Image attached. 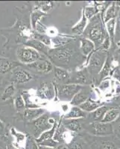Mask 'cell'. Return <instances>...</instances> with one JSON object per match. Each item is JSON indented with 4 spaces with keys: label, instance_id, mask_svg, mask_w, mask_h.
<instances>
[{
    "label": "cell",
    "instance_id": "obj_20",
    "mask_svg": "<svg viewBox=\"0 0 120 149\" xmlns=\"http://www.w3.org/2000/svg\"><path fill=\"white\" fill-rule=\"evenodd\" d=\"M25 46L35 49L36 51L44 54V55H46V57H47L48 53H49V50H50L49 46H46L44 43L41 42L40 41H38L34 39H31L28 40L27 42H25Z\"/></svg>",
    "mask_w": 120,
    "mask_h": 149
},
{
    "label": "cell",
    "instance_id": "obj_8",
    "mask_svg": "<svg viewBox=\"0 0 120 149\" xmlns=\"http://www.w3.org/2000/svg\"><path fill=\"white\" fill-rule=\"evenodd\" d=\"M83 86L78 84H58L56 86L57 95L60 101L62 102H71L73 97L83 88Z\"/></svg>",
    "mask_w": 120,
    "mask_h": 149
},
{
    "label": "cell",
    "instance_id": "obj_45",
    "mask_svg": "<svg viewBox=\"0 0 120 149\" xmlns=\"http://www.w3.org/2000/svg\"><path fill=\"white\" fill-rule=\"evenodd\" d=\"M56 149H69L66 144H60Z\"/></svg>",
    "mask_w": 120,
    "mask_h": 149
},
{
    "label": "cell",
    "instance_id": "obj_5",
    "mask_svg": "<svg viewBox=\"0 0 120 149\" xmlns=\"http://www.w3.org/2000/svg\"><path fill=\"white\" fill-rule=\"evenodd\" d=\"M107 52L108 51L96 49L91 54L89 55L87 63L88 64L87 70L91 75L98 74L102 71L107 57Z\"/></svg>",
    "mask_w": 120,
    "mask_h": 149
},
{
    "label": "cell",
    "instance_id": "obj_7",
    "mask_svg": "<svg viewBox=\"0 0 120 149\" xmlns=\"http://www.w3.org/2000/svg\"><path fill=\"white\" fill-rule=\"evenodd\" d=\"M84 132L94 136H108L113 134L112 123L102 122H91L86 124L84 127Z\"/></svg>",
    "mask_w": 120,
    "mask_h": 149
},
{
    "label": "cell",
    "instance_id": "obj_1",
    "mask_svg": "<svg viewBox=\"0 0 120 149\" xmlns=\"http://www.w3.org/2000/svg\"><path fill=\"white\" fill-rule=\"evenodd\" d=\"M107 35L108 34L104 22V15L101 13L90 19L83 33L84 38L90 40L94 43L96 49H98L102 46Z\"/></svg>",
    "mask_w": 120,
    "mask_h": 149
},
{
    "label": "cell",
    "instance_id": "obj_47",
    "mask_svg": "<svg viewBox=\"0 0 120 149\" xmlns=\"http://www.w3.org/2000/svg\"><path fill=\"white\" fill-rule=\"evenodd\" d=\"M116 4H117V6H118V7L120 8V1H118V2H116Z\"/></svg>",
    "mask_w": 120,
    "mask_h": 149
},
{
    "label": "cell",
    "instance_id": "obj_3",
    "mask_svg": "<svg viewBox=\"0 0 120 149\" xmlns=\"http://www.w3.org/2000/svg\"><path fill=\"white\" fill-rule=\"evenodd\" d=\"M74 52V49L67 44V46L66 45L50 49L47 57L52 63L55 65V66L66 69V66L71 62Z\"/></svg>",
    "mask_w": 120,
    "mask_h": 149
},
{
    "label": "cell",
    "instance_id": "obj_25",
    "mask_svg": "<svg viewBox=\"0 0 120 149\" xmlns=\"http://www.w3.org/2000/svg\"><path fill=\"white\" fill-rule=\"evenodd\" d=\"M87 26V19L85 17L84 12L83 10H82V16H81V19L76 25H75L72 28V32H73V34H76V35L83 34Z\"/></svg>",
    "mask_w": 120,
    "mask_h": 149
},
{
    "label": "cell",
    "instance_id": "obj_31",
    "mask_svg": "<svg viewBox=\"0 0 120 149\" xmlns=\"http://www.w3.org/2000/svg\"><path fill=\"white\" fill-rule=\"evenodd\" d=\"M46 15V13H43L40 10H35L32 12V14L31 15V26L33 29H36V26H37V23L40 22V19Z\"/></svg>",
    "mask_w": 120,
    "mask_h": 149
},
{
    "label": "cell",
    "instance_id": "obj_48",
    "mask_svg": "<svg viewBox=\"0 0 120 149\" xmlns=\"http://www.w3.org/2000/svg\"><path fill=\"white\" fill-rule=\"evenodd\" d=\"M116 46H117V47H120V42H119L118 43H117Z\"/></svg>",
    "mask_w": 120,
    "mask_h": 149
},
{
    "label": "cell",
    "instance_id": "obj_44",
    "mask_svg": "<svg viewBox=\"0 0 120 149\" xmlns=\"http://www.w3.org/2000/svg\"><path fill=\"white\" fill-rule=\"evenodd\" d=\"M5 134V124L2 121L0 120V136H3Z\"/></svg>",
    "mask_w": 120,
    "mask_h": 149
},
{
    "label": "cell",
    "instance_id": "obj_11",
    "mask_svg": "<svg viewBox=\"0 0 120 149\" xmlns=\"http://www.w3.org/2000/svg\"><path fill=\"white\" fill-rule=\"evenodd\" d=\"M56 87L52 83H43L37 90V95L42 99L52 100L55 97Z\"/></svg>",
    "mask_w": 120,
    "mask_h": 149
},
{
    "label": "cell",
    "instance_id": "obj_16",
    "mask_svg": "<svg viewBox=\"0 0 120 149\" xmlns=\"http://www.w3.org/2000/svg\"><path fill=\"white\" fill-rule=\"evenodd\" d=\"M113 49L114 48L112 47V49H109L108 52H107V57L106 61H105V64H104L103 68H102V71L100 72L98 74L99 75V82H102L105 78H106L107 75L110 73L112 70V63L114 62L113 61Z\"/></svg>",
    "mask_w": 120,
    "mask_h": 149
},
{
    "label": "cell",
    "instance_id": "obj_4",
    "mask_svg": "<svg viewBox=\"0 0 120 149\" xmlns=\"http://www.w3.org/2000/svg\"><path fill=\"white\" fill-rule=\"evenodd\" d=\"M50 117V114L46 112V113L40 116L38 119L31 122H26V127L28 134L32 136L35 139H37L43 133L50 130L54 125L49 122Z\"/></svg>",
    "mask_w": 120,
    "mask_h": 149
},
{
    "label": "cell",
    "instance_id": "obj_46",
    "mask_svg": "<svg viewBox=\"0 0 120 149\" xmlns=\"http://www.w3.org/2000/svg\"><path fill=\"white\" fill-rule=\"evenodd\" d=\"M39 149H56V148H49V147H46V146H39Z\"/></svg>",
    "mask_w": 120,
    "mask_h": 149
},
{
    "label": "cell",
    "instance_id": "obj_49",
    "mask_svg": "<svg viewBox=\"0 0 120 149\" xmlns=\"http://www.w3.org/2000/svg\"><path fill=\"white\" fill-rule=\"evenodd\" d=\"M119 66V68H120V66Z\"/></svg>",
    "mask_w": 120,
    "mask_h": 149
},
{
    "label": "cell",
    "instance_id": "obj_30",
    "mask_svg": "<svg viewBox=\"0 0 120 149\" xmlns=\"http://www.w3.org/2000/svg\"><path fill=\"white\" fill-rule=\"evenodd\" d=\"M32 39L37 40L38 41H40L41 42L44 43L45 45L48 46H50L52 45V38L49 36H47L46 34H40V33L37 32V31H34L32 33V35H31Z\"/></svg>",
    "mask_w": 120,
    "mask_h": 149
},
{
    "label": "cell",
    "instance_id": "obj_34",
    "mask_svg": "<svg viewBox=\"0 0 120 149\" xmlns=\"http://www.w3.org/2000/svg\"><path fill=\"white\" fill-rule=\"evenodd\" d=\"M24 149H39V145L36 141L35 138L33 137L32 136L27 134Z\"/></svg>",
    "mask_w": 120,
    "mask_h": 149
},
{
    "label": "cell",
    "instance_id": "obj_35",
    "mask_svg": "<svg viewBox=\"0 0 120 149\" xmlns=\"http://www.w3.org/2000/svg\"><path fill=\"white\" fill-rule=\"evenodd\" d=\"M14 106L18 112H23L26 108V102L22 95H17L14 99Z\"/></svg>",
    "mask_w": 120,
    "mask_h": 149
},
{
    "label": "cell",
    "instance_id": "obj_22",
    "mask_svg": "<svg viewBox=\"0 0 120 149\" xmlns=\"http://www.w3.org/2000/svg\"><path fill=\"white\" fill-rule=\"evenodd\" d=\"M88 113L81 110L79 107L73 106L67 113L64 116L63 119H85L87 117Z\"/></svg>",
    "mask_w": 120,
    "mask_h": 149
},
{
    "label": "cell",
    "instance_id": "obj_2",
    "mask_svg": "<svg viewBox=\"0 0 120 149\" xmlns=\"http://www.w3.org/2000/svg\"><path fill=\"white\" fill-rule=\"evenodd\" d=\"M79 134L87 141L91 149H120V139L114 134L108 136H94L86 132Z\"/></svg>",
    "mask_w": 120,
    "mask_h": 149
},
{
    "label": "cell",
    "instance_id": "obj_43",
    "mask_svg": "<svg viewBox=\"0 0 120 149\" xmlns=\"http://www.w3.org/2000/svg\"><path fill=\"white\" fill-rule=\"evenodd\" d=\"M110 102H112V103H113V107H120V94L119 95H117V96L113 97L111 100L110 101Z\"/></svg>",
    "mask_w": 120,
    "mask_h": 149
},
{
    "label": "cell",
    "instance_id": "obj_10",
    "mask_svg": "<svg viewBox=\"0 0 120 149\" xmlns=\"http://www.w3.org/2000/svg\"><path fill=\"white\" fill-rule=\"evenodd\" d=\"M27 66L30 70L41 74H48V73L51 72L54 69L51 61L47 59L37 61L34 63L27 65Z\"/></svg>",
    "mask_w": 120,
    "mask_h": 149
},
{
    "label": "cell",
    "instance_id": "obj_13",
    "mask_svg": "<svg viewBox=\"0 0 120 149\" xmlns=\"http://www.w3.org/2000/svg\"><path fill=\"white\" fill-rule=\"evenodd\" d=\"M84 119H62V124L65 128L70 132L81 133L83 130L82 122Z\"/></svg>",
    "mask_w": 120,
    "mask_h": 149
},
{
    "label": "cell",
    "instance_id": "obj_27",
    "mask_svg": "<svg viewBox=\"0 0 120 149\" xmlns=\"http://www.w3.org/2000/svg\"><path fill=\"white\" fill-rule=\"evenodd\" d=\"M102 105H104L103 104L100 103V102H94V101H93L90 98L86 102L80 105L79 107L81 110H83L84 111L87 112V113H92V112L98 109V107H100Z\"/></svg>",
    "mask_w": 120,
    "mask_h": 149
},
{
    "label": "cell",
    "instance_id": "obj_14",
    "mask_svg": "<svg viewBox=\"0 0 120 149\" xmlns=\"http://www.w3.org/2000/svg\"><path fill=\"white\" fill-rule=\"evenodd\" d=\"M90 94H91L90 90H89L87 86H84L83 88L73 97L70 102V104L75 107H79L80 105L90 99Z\"/></svg>",
    "mask_w": 120,
    "mask_h": 149
},
{
    "label": "cell",
    "instance_id": "obj_36",
    "mask_svg": "<svg viewBox=\"0 0 120 149\" xmlns=\"http://www.w3.org/2000/svg\"><path fill=\"white\" fill-rule=\"evenodd\" d=\"M14 93H15V86H14V84H11L8 85L4 90L3 94L2 95V99L3 101L8 100L14 95Z\"/></svg>",
    "mask_w": 120,
    "mask_h": 149
},
{
    "label": "cell",
    "instance_id": "obj_23",
    "mask_svg": "<svg viewBox=\"0 0 120 149\" xmlns=\"http://www.w3.org/2000/svg\"><path fill=\"white\" fill-rule=\"evenodd\" d=\"M80 42H81V46H80L81 52L84 55V57L91 54L96 50L95 44L90 40L83 37L80 39Z\"/></svg>",
    "mask_w": 120,
    "mask_h": 149
},
{
    "label": "cell",
    "instance_id": "obj_18",
    "mask_svg": "<svg viewBox=\"0 0 120 149\" xmlns=\"http://www.w3.org/2000/svg\"><path fill=\"white\" fill-rule=\"evenodd\" d=\"M22 63L11 61L8 58H5L3 57H0V73L5 74L8 72L14 70L15 68L21 66Z\"/></svg>",
    "mask_w": 120,
    "mask_h": 149
},
{
    "label": "cell",
    "instance_id": "obj_37",
    "mask_svg": "<svg viewBox=\"0 0 120 149\" xmlns=\"http://www.w3.org/2000/svg\"><path fill=\"white\" fill-rule=\"evenodd\" d=\"M10 133H11L12 136L15 137L17 143H20V142H23L24 140L26 141V136H25V134H22V133H18L17 130H15L14 127H12V128L10 129Z\"/></svg>",
    "mask_w": 120,
    "mask_h": 149
},
{
    "label": "cell",
    "instance_id": "obj_38",
    "mask_svg": "<svg viewBox=\"0 0 120 149\" xmlns=\"http://www.w3.org/2000/svg\"><path fill=\"white\" fill-rule=\"evenodd\" d=\"M38 145L40 146H46V147L57 148L58 146L60 145V143L58 142H56L54 139H46V140L43 141V142H41L40 143H39Z\"/></svg>",
    "mask_w": 120,
    "mask_h": 149
},
{
    "label": "cell",
    "instance_id": "obj_42",
    "mask_svg": "<svg viewBox=\"0 0 120 149\" xmlns=\"http://www.w3.org/2000/svg\"><path fill=\"white\" fill-rule=\"evenodd\" d=\"M113 61H115L120 66V47H117V49H114L113 53Z\"/></svg>",
    "mask_w": 120,
    "mask_h": 149
},
{
    "label": "cell",
    "instance_id": "obj_19",
    "mask_svg": "<svg viewBox=\"0 0 120 149\" xmlns=\"http://www.w3.org/2000/svg\"><path fill=\"white\" fill-rule=\"evenodd\" d=\"M112 107H110L109 105L104 104L100 107H98L96 110H94L93 112H92V113H90L88 114L87 117H89V119H91L92 122H102L107 112Z\"/></svg>",
    "mask_w": 120,
    "mask_h": 149
},
{
    "label": "cell",
    "instance_id": "obj_40",
    "mask_svg": "<svg viewBox=\"0 0 120 149\" xmlns=\"http://www.w3.org/2000/svg\"><path fill=\"white\" fill-rule=\"evenodd\" d=\"M120 42V17L117 18V22H116V29H115V36H114V42L117 45Z\"/></svg>",
    "mask_w": 120,
    "mask_h": 149
},
{
    "label": "cell",
    "instance_id": "obj_17",
    "mask_svg": "<svg viewBox=\"0 0 120 149\" xmlns=\"http://www.w3.org/2000/svg\"><path fill=\"white\" fill-rule=\"evenodd\" d=\"M46 113V110L43 108H28L22 112V116L26 122H29L38 119Z\"/></svg>",
    "mask_w": 120,
    "mask_h": 149
},
{
    "label": "cell",
    "instance_id": "obj_29",
    "mask_svg": "<svg viewBox=\"0 0 120 149\" xmlns=\"http://www.w3.org/2000/svg\"><path fill=\"white\" fill-rule=\"evenodd\" d=\"M58 122H56V123H54V125L52 126V127L50 130H46V131H45L44 133H43L39 138L36 139V141H37V143L39 144V143H40L41 142H43V141L44 140H46V139H53L54 134H55L56 129H57V127H58Z\"/></svg>",
    "mask_w": 120,
    "mask_h": 149
},
{
    "label": "cell",
    "instance_id": "obj_9",
    "mask_svg": "<svg viewBox=\"0 0 120 149\" xmlns=\"http://www.w3.org/2000/svg\"><path fill=\"white\" fill-rule=\"evenodd\" d=\"M92 75L88 71L87 68H84L78 72H75L71 75L69 84L78 85H90L92 84Z\"/></svg>",
    "mask_w": 120,
    "mask_h": 149
},
{
    "label": "cell",
    "instance_id": "obj_6",
    "mask_svg": "<svg viewBox=\"0 0 120 149\" xmlns=\"http://www.w3.org/2000/svg\"><path fill=\"white\" fill-rule=\"evenodd\" d=\"M17 56L20 63L26 65L31 64L37 61L46 59V55L38 52L32 48L26 46H21L17 49Z\"/></svg>",
    "mask_w": 120,
    "mask_h": 149
},
{
    "label": "cell",
    "instance_id": "obj_33",
    "mask_svg": "<svg viewBox=\"0 0 120 149\" xmlns=\"http://www.w3.org/2000/svg\"><path fill=\"white\" fill-rule=\"evenodd\" d=\"M35 5H37V10H40L43 13H46L51 10L54 8V4L53 2H35Z\"/></svg>",
    "mask_w": 120,
    "mask_h": 149
},
{
    "label": "cell",
    "instance_id": "obj_50",
    "mask_svg": "<svg viewBox=\"0 0 120 149\" xmlns=\"http://www.w3.org/2000/svg\"><path fill=\"white\" fill-rule=\"evenodd\" d=\"M119 109H120V107H119Z\"/></svg>",
    "mask_w": 120,
    "mask_h": 149
},
{
    "label": "cell",
    "instance_id": "obj_12",
    "mask_svg": "<svg viewBox=\"0 0 120 149\" xmlns=\"http://www.w3.org/2000/svg\"><path fill=\"white\" fill-rule=\"evenodd\" d=\"M66 145L69 149H91L87 141L80 134L73 136Z\"/></svg>",
    "mask_w": 120,
    "mask_h": 149
},
{
    "label": "cell",
    "instance_id": "obj_26",
    "mask_svg": "<svg viewBox=\"0 0 120 149\" xmlns=\"http://www.w3.org/2000/svg\"><path fill=\"white\" fill-rule=\"evenodd\" d=\"M120 115V109L118 107H113L107 112L102 122L104 123H113L115 122Z\"/></svg>",
    "mask_w": 120,
    "mask_h": 149
},
{
    "label": "cell",
    "instance_id": "obj_41",
    "mask_svg": "<svg viewBox=\"0 0 120 149\" xmlns=\"http://www.w3.org/2000/svg\"><path fill=\"white\" fill-rule=\"evenodd\" d=\"M110 74H111L112 76L114 78V79H116L117 81H118L120 83V68L119 66H117L114 69L111 70L110 72Z\"/></svg>",
    "mask_w": 120,
    "mask_h": 149
},
{
    "label": "cell",
    "instance_id": "obj_21",
    "mask_svg": "<svg viewBox=\"0 0 120 149\" xmlns=\"http://www.w3.org/2000/svg\"><path fill=\"white\" fill-rule=\"evenodd\" d=\"M54 74L56 79L58 80L61 84H68L70 82L71 74L65 69L54 66Z\"/></svg>",
    "mask_w": 120,
    "mask_h": 149
},
{
    "label": "cell",
    "instance_id": "obj_32",
    "mask_svg": "<svg viewBox=\"0 0 120 149\" xmlns=\"http://www.w3.org/2000/svg\"><path fill=\"white\" fill-rule=\"evenodd\" d=\"M83 10L84 12L85 17L87 19V20L88 19L90 20L93 17H94L96 15L101 13V11H100V10L96 5H94V6H87V7L84 8Z\"/></svg>",
    "mask_w": 120,
    "mask_h": 149
},
{
    "label": "cell",
    "instance_id": "obj_15",
    "mask_svg": "<svg viewBox=\"0 0 120 149\" xmlns=\"http://www.w3.org/2000/svg\"><path fill=\"white\" fill-rule=\"evenodd\" d=\"M33 79L32 74L26 70L17 69L13 72V81L17 84H26Z\"/></svg>",
    "mask_w": 120,
    "mask_h": 149
},
{
    "label": "cell",
    "instance_id": "obj_24",
    "mask_svg": "<svg viewBox=\"0 0 120 149\" xmlns=\"http://www.w3.org/2000/svg\"><path fill=\"white\" fill-rule=\"evenodd\" d=\"M120 8L116 4V2H113L111 5L107 8L105 13V17H104V22L105 23L107 22L108 21L111 20L113 19H117L119 14Z\"/></svg>",
    "mask_w": 120,
    "mask_h": 149
},
{
    "label": "cell",
    "instance_id": "obj_28",
    "mask_svg": "<svg viewBox=\"0 0 120 149\" xmlns=\"http://www.w3.org/2000/svg\"><path fill=\"white\" fill-rule=\"evenodd\" d=\"M116 22H117V19H113L111 20L108 21L105 23V28L109 37H110V41H111V45L113 48L116 46L114 42V36H115V29H116Z\"/></svg>",
    "mask_w": 120,
    "mask_h": 149
},
{
    "label": "cell",
    "instance_id": "obj_39",
    "mask_svg": "<svg viewBox=\"0 0 120 149\" xmlns=\"http://www.w3.org/2000/svg\"><path fill=\"white\" fill-rule=\"evenodd\" d=\"M113 128V134L120 139V115L115 122L112 123Z\"/></svg>",
    "mask_w": 120,
    "mask_h": 149
}]
</instances>
